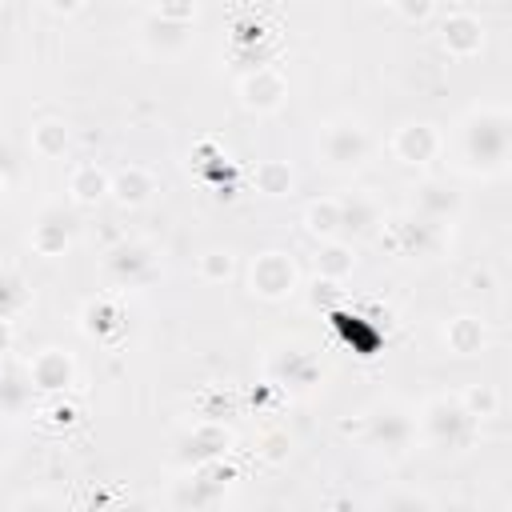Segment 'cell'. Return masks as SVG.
I'll list each match as a JSON object with an SVG mask.
<instances>
[{
    "label": "cell",
    "instance_id": "obj_6",
    "mask_svg": "<svg viewBox=\"0 0 512 512\" xmlns=\"http://www.w3.org/2000/svg\"><path fill=\"white\" fill-rule=\"evenodd\" d=\"M392 152L404 160V164H428L436 152H440V136L432 124H404L392 140Z\"/></svg>",
    "mask_w": 512,
    "mask_h": 512
},
{
    "label": "cell",
    "instance_id": "obj_29",
    "mask_svg": "<svg viewBox=\"0 0 512 512\" xmlns=\"http://www.w3.org/2000/svg\"><path fill=\"white\" fill-rule=\"evenodd\" d=\"M392 8L404 16V20H428L436 0H392Z\"/></svg>",
    "mask_w": 512,
    "mask_h": 512
},
{
    "label": "cell",
    "instance_id": "obj_4",
    "mask_svg": "<svg viewBox=\"0 0 512 512\" xmlns=\"http://www.w3.org/2000/svg\"><path fill=\"white\" fill-rule=\"evenodd\" d=\"M472 420L476 416H468V408L464 404H456V400H432L428 408H424V428H428V436L444 448H456V444H464L468 440V432H472Z\"/></svg>",
    "mask_w": 512,
    "mask_h": 512
},
{
    "label": "cell",
    "instance_id": "obj_5",
    "mask_svg": "<svg viewBox=\"0 0 512 512\" xmlns=\"http://www.w3.org/2000/svg\"><path fill=\"white\" fill-rule=\"evenodd\" d=\"M284 96H288V80H284L276 68H268V64L252 68V72L240 80V100H244V108L276 112V108L284 104Z\"/></svg>",
    "mask_w": 512,
    "mask_h": 512
},
{
    "label": "cell",
    "instance_id": "obj_30",
    "mask_svg": "<svg viewBox=\"0 0 512 512\" xmlns=\"http://www.w3.org/2000/svg\"><path fill=\"white\" fill-rule=\"evenodd\" d=\"M340 280H328V276H316V284H312V304L320 308V304H332V300H340V288H336Z\"/></svg>",
    "mask_w": 512,
    "mask_h": 512
},
{
    "label": "cell",
    "instance_id": "obj_2",
    "mask_svg": "<svg viewBox=\"0 0 512 512\" xmlns=\"http://www.w3.org/2000/svg\"><path fill=\"white\" fill-rule=\"evenodd\" d=\"M320 156H324L328 168H356L368 156V132L356 120L324 124V132H320Z\"/></svg>",
    "mask_w": 512,
    "mask_h": 512
},
{
    "label": "cell",
    "instance_id": "obj_24",
    "mask_svg": "<svg viewBox=\"0 0 512 512\" xmlns=\"http://www.w3.org/2000/svg\"><path fill=\"white\" fill-rule=\"evenodd\" d=\"M236 272V260H232V252H220V248H212V252H204L200 256V276L208 280V284H220V280H228Z\"/></svg>",
    "mask_w": 512,
    "mask_h": 512
},
{
    "label": "cell",
    "instance_id": "obj_27",
    "mask_svg": "<svg viewBox=\"0 0 512 512\" xmlns=\"http://www.w3.org/2000/svg\"><path fill=\"white\" fill-rule=\"evenodd\" d=\"M192 12H196V0H156V16H164V20L192 24Z\"/></svg>",
    "mask_w": 512,
    "mask_h": 512
},
{
    "label": "cell",
    "instance_id": "obj_32",
    "mask_svg": "<svg viewBox=\"0 0 512 512\" xmlns=\"http://www.w3.org/2000/svg\"><path fill=\"white\" fill-rule=\"evenodd\" d=\"M8 348H12V320L0 316V352H8Z\"/></svg>",
    "mask_w": 512,
    "mask_h": 512
},
{
    "label": "cell",
    "instance_id": "obj_18",
    "mask_svg": "<svg viewBox=\"0 0 512 512\" xmlns=\"http://www.w3.org/2000/svg\"><path fill=\"white\" fill-rule=\"evenodd\" d=\"M352 272V248L340 244L336 236L324 240V248L316 252V276H328V280H344Z\"/></svg>",
    "mask_w": 512,
    "mask_h": 512
},
{
    "label": "cell",
    "instance_id": "obj_9",
    "mask_svg": "<svg viewBox=\"0 0 512 512\" xmlns=\"http://www.w3.org/2000/svg\"><path fill=\"white\" fill-rule=\"evenodd\" d=\"M440 40H444V48L452 56H472L484 44V28H480V20L472 12H452L444 20V28H440Z\"/></svg>",
    "mask_w": 512,
    "mask_h": 512
},
{
    "label": "cell",
    "instance_id": "obj_22",
    "mask_svg": "<svg viewBox=\"0 0 512 512\" xmlns=\"http://www.w3.org/2000/svg\"><path fill=\"white\" fill-rule=\"evenodd\" d=\"M28 396H32L28 372H24V376H20V372H8V376L0 380V404H4V412H20V408L28 404Z\"/></svg>",
    "mask_w": 512,
    "mask_h": 512
},
{
    "label": "cell",
    "instance_id": "obj_34",
    "mask_svg": "<svg viewBox=\"0 0 512 512\" xmlns=\"http://www.w3.org/2000/svg\"><path fill=\"white\" fill-rule=\"evenodd\" d=\"M0 196H4V172H0Z\"/></svg>",
    "mask_w": 512,
    "mask_h": 512
},
{
    "label": "cell",
    "instance_id": "obj_25",
    "mask_svg": "<svg viewBox=\"0 0 512 512\" xmlns=\"http://www.w3.org/2000/svg\"><path fill=\"white\" fill-rule=\"evenodd\" d=\"M24 304V284L16 272H0V316H12Z\"/></svg>",
    "mask_w": 512,
    "mask_h": 512
},
{
    "label": "cell",
    "instance_id": "obj_1",
    "mask_svg": "<svg viewBox=\"0 0 512 512\" xmlns=\"http://www.w3.org/2000/svg\"><path fill=\"white\" fill-rule=\"evenodd\" d=\"M508 156V112L476 108L464 124V160L476 172H496Z\"/></svg>",
    "mask_w": 512,
    "mask_h": 512
},
{
    "label": "cell",
    "instance_id": "obj_12",
    "mask_svg": "<svg viewBox=\"0 0 512 512\" xmlns=\"http://www.w3.org/2000/svg\"><path fill=\"white\" fill-rule=\"evenodd\" d=\"M144 40H148V48L152 52H180L184 44H188V24L184 20H164V16H152L148 24H144Z\"/></svg>",
    "mask_w": 512,
    "mask_h": 512
},
{
    "label": "cell",
    "instance_id": "obj_21",
    "mask_svg": "<svg viewBox=\"0 0 512 512\" xmlns=\"http://www.w3.org/2000/svg\"><path fill=\"white\" fill-rule=\"evenodd\" d=\"M416 208H420L424 220H440V216H448V212L456 208V196H452L444 184H424V188L416 192Z\"/></svg>",
    "mask_w": 512,
    "mask_h": 512
},
{
    "label": "cell",
    "instance_id": "obj_15",
    "mask_svg": "<svg viewBox=\"0 0 512 512\" xmlns=\"http://www.w3.org/2000/svg\"><path fill=\"white\" fill-rule=\"evenodd\" d=\"M304 232L316 240H332L340 232V200H312L304 208Z\"/></svg>",
    "mask_w": 512,
    "mask_h": 512
},
{
    "label": "cell",
    "instance_id": "obj_33",
    "mask_svg": "<svg viewBox=\"0 0 512 512\" xmlns=\"http://www.w3.org/2000/svg\"><path fill=\"white\" fill-rule=\"evenodd\" d=\"M472 284H476V288H488V284H492V272H472Z\"/></svg>",
    "mask_w": 512,
    "mask_h": 512
},
{
    "label": "cell",
    "instance_id": "obj_7",
    "mask_svg": "<svg viewBox=\"0 0 512 512\" xmlns=\"http://www.w3.org/2000/svg\"><path fill=\"white\" fill-rule=\"evenodd\" d=\"M28 380H32V388H44V392L68 388V384H72V360H68L60 348H44V352L32 356Z\"/></svg>",
    "mask_w": 512,
    "mask_h": 512
},
{
    "label": "cell",
    "instance_id": "obj_20",
    "mask_svg": "<svg viewBox=\"0 0 512 512\" xmlns=\"http://www.w3.org/2000/svg\"><path fill=\"white\" fill-rule=\"evenodd\" d=\"M376 224V208H372V200H364V196H348V200H340V228H348L352 236H360V232H368Z\"/></svg>",
    "mask_w": 512,
    "mask_h": 512
},
{
    "label": "cell",
    "instance_id": "obj_14",
    "mask_svg": "<svg viewBox=\"0 0 512 512\" xmlns=\"http://www.w3.org/2000/svg\"><path fill=\"white\" fill-rule=\"evenodd\" d=\"M444 340L456 356H476L484 348V324L476 316H456V320H448Z\"/></svg>",
    "mask_w": 512,
    "mask_h": 512
},
{
    "label": "cell",
    "instance_id": "obj_28",
    "mask_svg": "<svg viewBox=\"0 0 512 512\" xmlns=\"http://www.w3.org/2000/svg\"><path fill=\"white\" fill-rule=\"evenodd\" d=\"M260 456L272 460V464L284 460V456H288V436H284V432H264V436H260Z\"/></svg>",
    "mask_w": 512,
    "mask_h": 512
},
{
    "label": "cell",
    "instance_id": "obj_26",
    "mask_svg": "<svg viewBox=\"0 0 512 512\" xmlns=\"http://www.w3.org/2000/svg\"><path fill=\"white\" fill-rule=\"evenodd\" d=\"M496 392L488 388V384H480V388H468L464 392V408H468V416H496Z\"/></svg>",
    "mask_w": 512,
    "mask_h": 512
},
{
    "label": "cell",
    "instance_id": "obj_19",
    "mask_svg": "<svg viewBox=\"0 0 512 512\" xmlns=\"http://www.w3.org/2000/svg\"><path fill=\"white\" fill-rule=\"evenodd\" d=\"M256 192H264V196H288L292 192V168L284 160H260L256 164Z\"/></svg>",
    "mask_w": 512,
    "mask_h": 512
},
{
    "label": "cell",
    "instance_id": "obj_13",
    "mask_svg": "<svg viewBox=\"0 0 512 512\" xmlns=\"http://www.w3.org/2000/svg\"><path fill=\"white\" fill-rule=\"evenodd\" d=\"M68 216H60V212H44V220L32 228V248L40 252V256H60L64 248H68Z\"/></svg>",
    "mask_w": 512,
    "mask_h": 512
},
{
    "label": "cell",
    "instance_id": "obj_23",
    "mask_svg": "<svg viewBox=\"0 0 512 512\" xmlns=\"http://www.w3.org/2000/svg\"><path fill=\"white\" fill-rule=\"evenodd\" d=\"M116 320H120V312H116L108 300H92V304L84 308V332H88V336H108V332L116 328Z\"/></svg>",
    "mask_w": 512,
    "mask_h": 512
},
{
    "label": "cell",
    "instance_id": "obj_17",
    "mask_svg": "<svg viewBox=\"0 0 512 512\" xmlns=\"http://www.w3.org/2000/svg\"><path fill=\"white\" fill-rule=\"evenodd\" d=\"M148 264H152V256H148L144 244H120V248L108 256V272H112L116 280H136L140 272H148Z\"/></svg>",
    "mask_w": 512,
    "mask_h": 512
},
{
    "label": "cell",
    "instance_id": "obj_10",
    "mask_svg": "<svg viewBox=\"0 0 512 512\" xmlns=\"http://www.w3.org/2000/svg\"><path fill=\"white\" fill-rule=\"evenodd\" d=\"M108 192L116 196V204L136 208V204H144V200L156 192V180H152V172H148V168L128 164V168H120L116 176H108Z\"/></svg>",
    "mask_w": 512,
    "mask_h": 512
},
{
    "label": "cell",
    "instance_id": "obj_11",
    "mask_svg": "<svg viewBox=\"0 0 512 512\" xmlns=\"http://www.w3.org/2000/svg\"><path fill=\"white\" fill-rule=\"evenodd\" d=\"M68 192L76 204H96L100 196H108V172L100 164H76L68 176Z\"/></svg>",
    "mask_w": 512,
    "mask_h": 512
},
{
    "label": "cell",
    "instance_id": "obj_31",
    "mask_svg": "<svg viewBox=\"0 0 512 512\" xmlns=\"http://www.w3.org/2000/svg\"><path fill=\"white\" fill-rule=\"evenodd\" d=\"M48 8L56 16H72V12H80V0H48Z\"/></svg>",
    "mask_w": 512,
    "mask_h": 512
},
{
    "label": "cell",
    "instance_id": "obj_8",
    "mask_svg": "<svg viewBox=\"0 0 512 512\" xmlns=\"http://www.w3.org/2000/svg\"><path fill=\"white\" fill-rule=\"evenodd\" d=\"M368 440L384 444V452H404L412 440V420L396 408H380L376 416H368Z\"/></svg>",
    "mask_w": 512,
    "mask_h": 512
},
{
    "label": "cell",
    "instance_id": "obj_3",
    "mask_svg": "<svg viewBox=\"0 0 512 512\" xmlns=\"http://www.w3.org/2000/svg\"><path fill=\"white\" fill-rule=\"evenodd\" d=\"M248 288H252V296L280 300L296 288V264L284 252H260L248 268Z\"/></svg>",
    "mask_w": 512,
    "mask_h": 512
},
{
    "label": "cell",
    "instance_id": "obj_16",
    "mask_svg": "<svg viewBox=\"0 0 512 512\" xmlns=\"http://www.w3.org/2000/svg\"><path fill=\"white\" fill-rule=\"evenodd\" d=\"M64 148H68V128H64V120H36V124H32V152H36V156L56 160V156H64Z\"/></svg>",
    "mask_w": 512,
    "mask_h": 512
}]
</instances>
